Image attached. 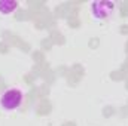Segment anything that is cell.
Returning a JSON list of instances; mask_svg holds the SVG:
<instances>
[{"mask_svg":"<svg viewBox=\"0 0 128 126\" xmlns=\"http://www.w3.org/2000/svg\"><path fill=\"white\" fill-rule=\"evenodd\" d=\"M24 101V92L16 88H10L0 95V107L4 111H14L21 107Z\"/></svg>","mask_w":128,"mask_h":126,"instance_id":"obj_1","label":"cell"},{"mask_svg":"<svg viewBox=\"0 0 128 126\" xmlns=\"http://www.w3.org/2000/svg\"><path fill=\"white\" fill-rule=\"evenodd\" d=\"M15 7H18V3H15V1H0V13L2 15H10Z\"/></svg>","mask_w":128,"mask_h":126,"instance_id":"obj_3","label":"cell"},{"mask_svg":"<svg viewBox=\"0 0 128 126\" xmlns=\"http://www.w3.org/2000/svg\"><path fill=\"white\" fill-rule=\"evenodd\" d=\"M115 7V3H110V1H96L92 4V12H94V16L96 18H106L110 15V12L113 10Z\"/></svg>","mask_w":128,"mask_h":126,"instance_id":"obj_2","label":"cell"}]
</instances>
